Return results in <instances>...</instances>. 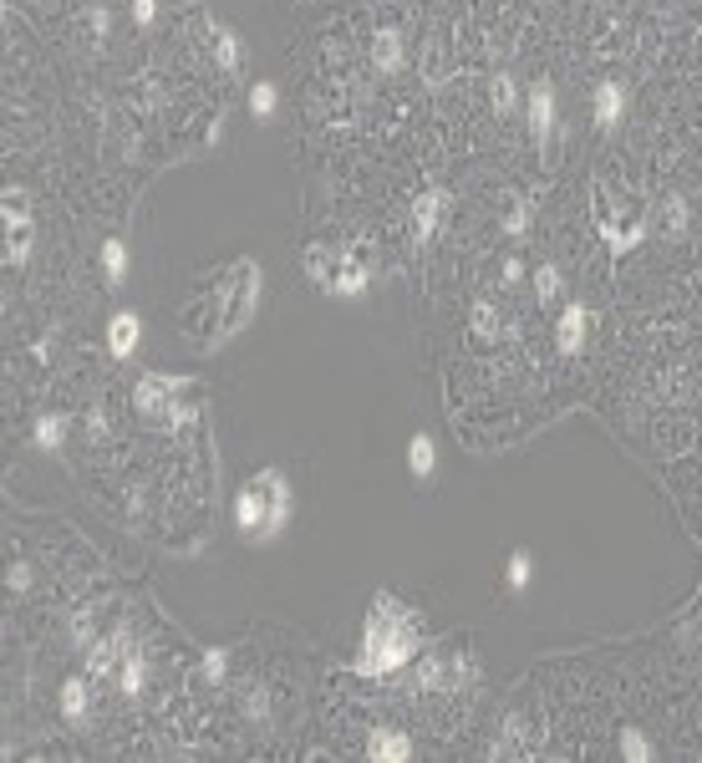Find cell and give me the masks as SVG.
<instances>
[{"mask_svg":"<svg viewBox=\"0 0 702 763\" xmlns=\"http://www.w3.org/2000/svg\"><path fill=\"white\" fill-rule=\"evenodd\" d=\"M408 469L418 473V479H433V469H438V448H433V438H412L408 444Z\"/></svg>","mask_w":702,"mask_h":763,"instance_id":"obj_16","label":"cell"},{"mask_svg":"<svg viewBox=\"0 0 702 763\" xmlns=\"http://www.w3.org/2000/svg\"><path fill=\"white\" fill-rule=\"evenodd\" d=\"M31 235H36V220H31V199L15 189V194H5V265H26Z\"/></svg>","mask_w":702,"mask_h":763,"instance_id":"obj_6","label":"cell"},{"mask_svg":"<svg viewBox=\"0 0 702 763\" xmlns=\"http://www.w3.org/2000/svg\"><path fill=\"white\" fill-rule=\"evenodd\" d=\"M422 647V621L408 606L387 591L372 596V610H366L362 626V652H356V672L362 677H393L418 657Z\"/></svg>","mask_w":702,"mask_h":763,"instance_id":"obj_2","label":"cell"},{"mask_svg":"<svg viewBox=\"0 0 702 763\" xmlns=\"http://www.w3.org/2000/svg\"><path fill=\"white\" fill-rule=\"evenodd\" d=\"M590 112H596V123L601 127H616L621 112H626V92H621V82H596V92H590Z\"/></svg>","mask_w":702,"mask_h":763,"instance_id":"obj_11","label":"cell"},{"mask_svg":"<svg viewBox=\"0 0 702 763\" xmlns=\"http://www.w3.org/2000/svg\"><path fill=\"white\" fill-rule=\"evenodd\" d=\"M530 575H534V560H530V550H514V556H509V570H505L509 591H524V585H530Z\"/></svg>","mask_w":702,"mask_h":763,"instance_id":"obj_19","label":"cell"},{"mask_svg":"<svg viewBox=\"0 0 702 763\" xmlns=\"http://www.w3.org/2000/svg\"><path fill=\"white\" fill-rule=\"evenodd\" d=\"M403 61H408L403 36H397V31H377V36H372V67H377V71H397Z\"/></svg>","mask_w":702,"mask_h":763,"instance_id":"obj_13","label":"cell"},{"mask_svg":"<svg viewBox=\"0 0 702 763\" xmlns=\"http://www.w3.org/2000/svg\"><path fill=\"white\" fill-rule=\"evenodd\" d=\"M524 117H530L534 143L545 148V143L555 138V87H550V82H534V87H530V108H524Z\"/></svg>","mask_w":702,"mask_h":763,"instance_id":"obj_9","label":"cell"},{"mask_svg":"<svg viewBox=\"0 0 702 763\" xmlns=\"http://www.w3.org/2000/svg\"><path fill=\"white\" fill-rule=\"evenodd\" d=\"M372 759H382V763H403V759H412V743L403 733H393V728H382L377 738H372Z\"/></svg>","mask_w":702,"mask_h":763,"instance_id":"obj_15","label":"cell"},{"mask_svg":"<svg viewBox=\"0 0 702 763\" xmlns=\"http://www.w3.org/2000/svg\"><path fill=\"white\" fill-rule=\"evenodd\" d=\"M590 305H580V301H570L561 311V326H555V347H561V357H576L580 347H586V336H590Z\"/></svg>","mask_w":702,"mask_h":763,"instance_id":"obj_8","label":"cell"},{"mask_svg":"<svg viewBox=\"0 0 702 763\" xmlns=\"http://www.w3.org/2000/svg\"><path fill=\"white\" fill-rule=\"evenodd\" d=\"M138 341H143V321L133 316V311H117V316L107 321V351L123 361V357H133V351H138Z\"/></svg>","mask_w":702,"mask_h":763,"instance_id":"obj_10","label":"cell"},{"mask_svg":"<svg viewBox=\"0 0 702 763\" xmlns=\"http://www.w3.org/2000/svg\"><path fill=\"white\" fill-rule=\"evenodd\" d=\"M245 712H250V718H265V712H270L265 687H245Z\"/></svg>","mask_w":702,"mask_h":763,"instance_id":"obj_23","label":"cell"},{"mask_svg":"<svg viewBox=\"0 0 702 763\" xmlns=\"http://www.w3.org/2000/svg\"><path fill=\"white\" fill-rule=\"evenodd\" d=\"M468 321H474V341H505V336H509V321H505V311H499L494 301H478Z\"/></svg>","mask_w":702,"mask_h":763,"instance_id":"obj_12","label":"cell"},{"mask_svg":"<svg viewBox=\"0 0 702 763\" xmlns=\"http://www.w3.org/2000/svg\"><path fill=\"white\" fill-rule=\"evenodd\" d=\"M306 276L321 285L326 295H366V265L351 250H337V245H310L306 250Z\"/></svg>","mask_w":702,"mask_h":763,"instance_id":"obj_5","label":"cell"},{"mask_svg":"<svg viewBox=\"0 0 702 763\" xmlns=\"http://www.w3.org/2000/svg\"><path fill=\"white\" fill-rule=\"evenodd\" d=\"M133 15H138V26H154V15H158V0H133Z\"/></svg>","mask_w":702,"mask_h":763,"instance_id":"obj_25","label":"cell"},{"mask_svg":"<svg viewBox=\"0 0 702 763\" xmlns=\"http://www.w3.org/2000/svg\"><path fill=\"white\" fill-rule=\"evenodd\" d=\"M260 265L254 260H235L219 270L214 285H199L183 305V336H189V347L194 351H219L229 336H239L250 326V316L260 311Z\"/></svg>","mask_w":702,"mask_h":763,"instance_id":"obj_1","label":"cell"},{"mask_svg":"<svg viewBox=\"0 0 702 763\" xmlns=\"http://www.w3.org/2000/svg\"><path fill=\"white\" fill-rule=\"evenodd\" d=\"M87 697H92V693H87V682H82V677H71L67 687H61V718H67V722H82V718H87Z\"/></svg>","mask_w":702,"mask_h":763,"instance_id":"obj_17","label":"cell"},{"mask_svg":"<svg viewBox=\"0 0 702 763\" xmlns=\"http://www.w3.org/2000/svg\"><path fill=\"white\" fill-rule=\"evenodd\" d=\"M494 108L514 112V82H509V77H499V82H494Z\"/></svg>","mask_w":702,"mask_h":763,"instance_id":"obj_24","label":"cell"},{"mask_svg":"<svg viewBox=\"0 0 702 763\" xmlns=\"http://www.w3.org/2000/svg\"><path fill=\"white\" fill-rule=\"evenodd\" d=\"M210 52H214V61H219V71H225V77H235L239 71V36L229 26H214L210 31Z\"/></svg>","mask_w":702,"mask_h":763,"instance_id":"obj_14","label":"cell"},{"mask_svg":"<svg viewBox=\"0 0 702 763\" xmlns=\"http://www.w3.org/2000/svg\"><path fill=\"white\" fill-rule=\"evenodd\" d=\"M61 433H67V417H42V423H36V444L61 448Z\"/></svg>","mask_w":702,"mask_h":763,"instance_id":"obj_20","label":"cell"},{"mask_svg":"<svg viewBox=\"0 0 702 763\" xmlns=\"http://www.w3.org/2000/svg\"><path fill=\"white\" fill-rule=\"evenodd\" d=\"M291 519V479L285 469H260L235 494V529L245 540H275Z\"/></svg>","mask_w":702,"mask_h":763,"instance_id":"obj_3","label":"cell"},{"mask_svg":"<svg viewBox=\"0 0 702 763\" xmlns=\"http://www.w3.org/2000/svg\"><path fill=\"white\" fill-rule=\"evenodd\" d=\"M621 753H626V759H652V749H646L642 738L636 733H626V743H621Z\"/></svg>","mask_w":702,"mask_h":763,"instance_id":"obj_26","label":"cell"},{"mask_svg":"<svg viewBox=\"0 0 702 763\" xmlns=\"http://www.w3.org/2000/svg\"><path fill=\"white\" fill-rule=\"evenodd\" d=\"M443 220H449V194L443 189H428V194L412 199V245H428Z\"/></svg>","mask_w":702,"mask_h":763,"instance_id":"obj_7","label":"cell"},{"mask_svg":"<svg viewBox=\"0 0 702 763\" xmlns=\"http://www.w3.org/2000/svg\"><path fill=\"white\" fill-rule=\"evenodd\" d=\"M534 291H540V301H550V295L561 291V270H555V265H540V276H534Z\"/></svg>","mask_w":702,"mask_h":763,"instance_id":"obj_22","label":"cell"},{"mask_svg":"<svg viewBox=\"0 0 702 763\" xmlns=\"http://www.w3.org/2000/svg\"><path fill=\"white\" fill-rule=\"evenodd\" d=\"M250 108H254V117H270V112H275V87H270V82H254Z\"/></svg>","mask_w":702,"mask_h":763,"instance_id":"obj_21","label":"cell"},{"mask_svg":"<svg viewBox=\"0 0 702 763\" xmlns=\"http://www.w3.org/2000/svg\"><path fill=\"white\" fill-rule=\"evenodd\" d=\"M133 407H138L143 423H158V428H183V423H194V413H199L194 403H183V382H173V377H163V372L138 377Z\"/></svg>","mask_w":702,"mask_h":763,"instance_id":"obj_4","label":"cell"},{"mask_svg":"<svg viewBox=\"0 0 702 763\" xmlns=\"http://www.w3.org/2000/svg\"><path fill=\"white\" fill-rule=\"evenodd\" d=\"M102 270H107V285H123V276H127V245L123 239H107V245H102Z\"/></svg>","mask_w":702,"mask_h":763,"instance_id":"obj_18","label":"cell"}]
</instances>
